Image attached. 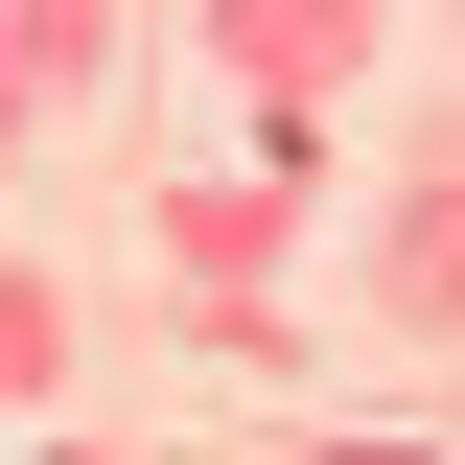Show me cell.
<instances>
[{"mask_svg": "<svg viewBox=\"0 0 465 465\" xmlns=\"http://www.w3.org/2000/svg\"><path fill=\"white\" fill-rule=\"evenodd\" d=\"M349 465H396V442H349Z\"/></svg>", "mask_w": 465, "mask_h": 465, "instance_id": "obj_1", "label": "cell"}]
</instances>
